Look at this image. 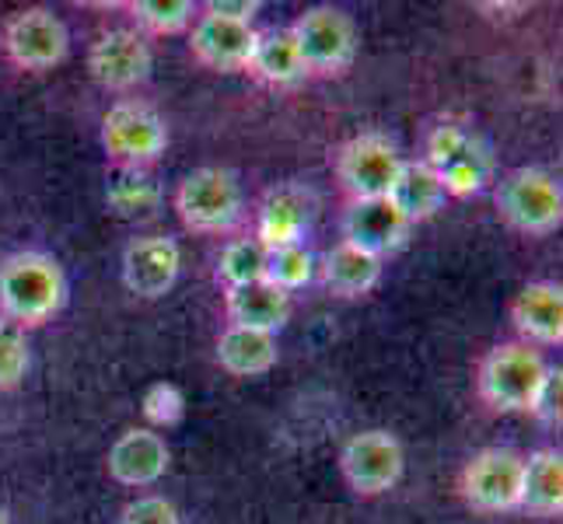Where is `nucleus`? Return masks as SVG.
<instances>
[{"label": "nucleus", "instance_id": "1", "mask_svg": "<svg viewBox=\"0 0 563 524\" xmlns=\"http://www.w3.org/2000/svg\"><path fill=\"white\" fill-rule=\"evenodd\" d=\"M67 283L56 259L43 252H18L0 266V312L14 328H35L64 308Z\"/></svg>", "mask_w": 563, "mask_h": 524}, {"label": "nucleus", "instance_id": "2", "mask_svg": "<svg viewBox=\"0 0 563 524\" xmlns=\"http://www.w3.org/2000/svg\"><path fill=\"white\" fill-rule=\"evenodd\" d=\"M550 367L526 343H500L479 364V399L494 413H532L539 384Z\"/></svg>", "mask_w": 563, "mask_h": 524}, {"label": "nucleus", "instance_id": "3", "mask_svg": "<svg viewBox=\"0 0 563 524\" xmlns=\"http://www.w3.org/2000/svg\"><path fill=\"white\" fill-rule=\"evenodd\" d=\"M494 203L504 224L521 235H550L563 221V189L547 168H515L500 179Z\"/></svg>", "mask_w": 563, "mask_h": 524}, {"label": "nucleus", "instance_id": "4", "mask_svg": "<svg viewBox=\"0 0 563 524\" xmlns=\"http://www.w3.org/2000/svg\"><path fill=\"white\" fill-rule=\"evenodd\" d=\"M176 210L189 231H200V235L228 231L242 213V192L235 175L224 168L189 171L176 189Z\"/></svg>", "mask_w": 563, "mask_h": 524}, {"label": "nucleus", "instance_id": "5", "mask_svg": "<svg viewBox=\"0 0 563 524\" xmlns=\"http://www.w3.org/2000/svg\"><path fill=\"white\" fill-rule=\"evenodd\" d=\"M290 35H295L301 64L308 74H322V77L343 74L357 56V29L351 18L336 8L305 11L298 22L290 25Z\"/></svg>", "mask_w": 563, "mask_h": 524}, {"label": "nucleus", "instance_id": "6", "mask_svg": "<svg viewBox=\"0 0 563 524\" xmlns=\"http://www.w3.org/2000/svg\"><path fill=\"white\" fill-rule=\"evenodd\" d=\"M427 168H431L449 197H473L490 179V158L479 141L462 126H434L427 137Z\"/></svg>", "mask_w": 563, "mask_h": 524}, {"label": "nucleus", "instance_id": "7", "mask_svg": "<svg viewBox=\"0 0 563 524\" xmlns=\"http://www.w3.org/2000/svg\"><path fill=\"white\" fill-rule=\"evenodd\" d=\"M102 147L112 161H120V168H141L165 154L168 126L154 109L120 102L102 120Z\"/></svg>", "mask_w": 563, "mask_h": 524}, {"label": "nucleus", "instance_id": "8", "mask_svg": "<svg viewBox=\"0 0 563 524\" xmlns=\"http://www.w3.org/2000/svg\"><path fill=\"white\" fill-rule=\"evenodd\" d=\"M340 469L346 487L361 497H382L396 487L406 469L402 444L388 431H361L343 444Z\"/></svg>", "mask_w": 563, "mask_h": 524}, {"label": "nucleus", "instance_id": "9", "mask_svg": "<svg viewBox=\"0 0 563 524\" xmlns=\"http://www.w3.org/2000/svg\"><path fill=\"white\" fill-rule=\"evenodd\" d=\"M399 150L382 133H361L346 141L336 154V179L354 200H378L388 197L399 175Z\"/></svg>", "mask_w": 563, "mask_h": 524}, {"label": "nucleus", "instance_id": "10", "mask_svg": "<svg viewBox=\"0 0 563 524\" xmlns=\"http://www.w3.org/2000/svg\"><path fill=\"white\" fill-rule=\"evenodd\" d=\"M521 472L526 458L508 448H487L462 469V497L476 511H518L521 503Z\"/></svg>", "mask_w": 563, "mask_h": 524}, {"label": "nucleus", "instance_id": "11", "mask_svg": "<svg viewBox=\"0 0 563 524\" xmlns=\"http://www.w3.org/2000/svg\"><path fill=\"white\" fill-rule=\"evenodd\" d=\"M4 49L22 70H53L56 64H64L70 35L53 11L25 8L11 14V22L4 25Z\"/></svg>", "mask_w": 563, "mask_h": 524}, {"label": "nucleus", "instance_id": "12", "mask_svg": "<svg viewBox=\"0 0 563 524\" xmlns=\"http://www.w3.org/2000/svg\"><path fill=\"white\" fill-rule=\"evenodd\" d=\"M179 269H183V252L165 235L133 238L123 248V283L130 294H137L144 301L165 298L176 287Z\"/></svg>", "mask_w": 563, "mask_h": 524}, {"label": "nucleus", "instance_id": "13", "mask_svg": "<svg viewBox=\"0 0 563 524\" xmlns=\"http://www.w3.org/2000/svg\"><path fill=\"white\" fill-rule=\"evenodd\" d=\"M410 231H413V224L402 218L388 197L354 200L351 210L343 213V242L367 252V256H375V259L399 252L406 245V238H410Z\"/></svg>", "mask_w": 563, "mask_h": 524}, {"label": "nucleus", "instance_id": "14", "mask_svg": "<svg viewBox=\"0 0 563 524\" xmlns=\"http://www.w3.org/2000/svg\"><path fill=\"white\" fill-rule=\"evenodd\" d=\"M88 70L95 81L112 91L144 85L151 77V49L144 43V35L130 29L106 32L99 43L88 49Z\"/></svg>", "mask_w": 563, "mask_h": 524}, {"label": "nucleus", "instance_id": "15", "mask_svg": "<svg viewBox=\"0 0 563 524\" xmlns=\"http://www.w3.org/2000/svg\"><path fill=\"white\" fill-rule=\"evenodd\" d=\"M256 38L260 32L252 25L228 22V18H218V14H200V22L192 25V35H189V49L203 67L231 74V70H249Z\"/></svg>", "mask_w": 563, "mask_h": 524}, {"label": "nucleus", "instance_id": "16", "mask_svg": "<svg viewBox=\"0 0 563 524\" xmlns=\"http://www.w3.org/2000/svg\"><path fill=\"white\" fill-rule=\"evenodd\" d=\"M308 221H312V197L301 186H277L266 192V200L260 207L256 242L266 252L301 245Z\"/></svg>", "mask_w": 563, "mask_h": 524}, {"label": "nucleus", "instance_id": "17", "mask_svg": "<svg viewBox=\"0 0 563 524\" xmlns=\"http://www.w3.org/2000/svg\"><path fill=\"white\" fill-rule=\"evenodd\" d=\"M109 476L123 487H151L168 469V444L154 431H126L109 448Z\"/></svg>", "mask_w": 563, "mask_h": 524}, {"label": "nucleus", "instance_id": "18", "mask_svg": "<svg viewBox=\"0 0 563 524\" xmlns=\"http://www.w3.org/2000/svg\"><path fill=\"white\" fill-rule=\"evenodd\" d=\"M511 322L526 339L542 346L563 343V290L550 280H539L518 290L511 301Z\"/></svg>", "mask_w": 563, "mask_h": 524}, {"label": "nucleus", "instance_id": "19", "mask_svg": "<svg viewBox=\"0 0 563 524\" xmlns=\"http://www.w3.org/2000/svg\"><path fill=\"white\" fill-rule=\"evenodd\" d=\"M224 308H228L231 325L277 336V328L290 315V294H284L280 287L266 283V280H256V283H245V287H231L228 298H224Z\"/></svg>", "mask_w": 563, "mask_h": 524}, {"label": "nucleus", "instance_id": "20", "mask_svg": "<svg viewBox=\"0 0 563 524\" xmlns=\"http://www.w3.org/2000/svg\"><path fill=\"white\" fill-rule=\"evenodd\" d=\"M521 511L536 517H560L563 514V458L553 448H542L526 458L521 472Z\"/></svg>", "mask_w": 563, "mask_h": 524}, {"label": "nucleus", "instance_id": "21", "mask_svg": "<svg viewBox=\"0 0 563 524\" xmlns=\"http://www.w3.org/2000/svg\"><path fill=\"white\" fill-rule=\"evenodd\" d=\"M388 200H393V207L406 221L420 224L427 218H434V213L444 207L449 192H444L441 179L423 161H402L393 189H388Z\"/></svg>", "mask_w": 563, "mask_h": 524}, {"label": "nucleus", "instance_id": "22", "mask_svg": "<svg viewBox=\"0 0 563 524\" xmlns=\"http://www.w3.org/2000/svg\"><path fill=\"white\" fill-rule=\"evenodd\" d=\"M218 364L235 378L266 375L277 364V336L256 333V328L228 325L218 339Z\"/></svg>", "mask_w": 563, "mask_h": 524}, {"label": "nucleus", "instance_id": "23", "mask_svg": "<svg viewBox=\"0 0 563 524\" xmlns=\"http://www.w3.org/2000/svg\"><path fill=\"white\" fill-rule=\"evenodd\" d=\"M382 280V259L367 256V252L340 242L322 259V283L333 290L336 298H361L367 290H375Z\"/></svg>", "mask_w": 563, "mask_h": 524}, {"label": "nucleus", "instance_id": "24", "mask_svg": "<svg viewBox=\"0 0 563 524\" xmlns=\"http://www.w3.org/2000/svg\"><path fill=\"white\" fill-rule=\"evenodd\" d=\"M249 70L260 77V81L274 85V88H287L298 85L301 77L308 74L301 64V53L290 29H274V32H260L256 49H252Z\"/></svg>", "mask_w": 563, "mask_h": 524}, {"label": "nucleus", "instance_id": "25", "mask_svg": "<svg viewBox=\"0 0 563 524\" xmlns=\"http://www.w3.org/2000/svg\"><path fill=\"white\" fill-rule=\"evenodd\" d=\"M106 197L115 207V213H123V218H141V213H151L158 207L162 192L141 168H120V171H112Z\"/></svg>", "mask_w": 563, "mask_h": 524}, {"label": "nucleus", "instance_id": "26", "mask_svg": "<svg viewBox=\"0 0 563 524\" xmlns=\"http://www.w3.org/2000/svg\"><path fill=\"white\" fill-rule=\"evenodd\" d=\"M266 269V248L256 238H239L221 252V266H218V280L231 287H245L263 280Z\"/></svg>", "mask_w": 563, "mask_h": 524}, {"label": "nucleus", "instance_id": "27", "mask_svg": "<svg viewBox=\"0 0 563 524\" xmlns=\"http://www.w3.org/2000/svg\"><path fill=\"white\" fill-rule=\"evenodd\" d=\"M316 274V259L312 252L301 248V245H290V248H277V252H266V269H263V280L280 287L284 294L290 290L305 287Z\"/></svg>", "mask_w": 563, "mask_h": 524}, {"label": "nucleus", "instance_id": "28", "mask_svg": "<svg viewBox=\"0 0 563 524\" xmlns=\"http://www.w3.org/2000/svg\"><path fill=\"white\" fill-rule=\"evenodd\" d=\"M133 18L147 29V32H183L192 22V0H137L130 4Z\"/></svg>", "mask_w": 563, "mask_h": 524}, {"label": "nucleus", "instance_id": "29", "mask_svg": "<svg viewBox=\"0 0 563 524\" xmlns=\"http://www.w3.org/2000/svg\"><path fill=\"white\" fill-rule=\"evenodd\" d=\"M29 371V343L22 336V328L0 325V392L22 384Z\"/></svg>", "mask_w": 563, "mask_h": 524}, {"label": "nucleus", "instance_id": "30", "mask_svg": "<svg viewBox=\"0 0 563 524\" xmlns=\"http://www.w3.org/2000/svg\"><path fill=\"white\" fill-rule=\"evenodd\" d=\"M120 524H183V517L165 497H141L120 514Z\"/></svg>", "mask_w": 563, "mask_h": 524}, {"label": "nucleus", "instance_id": "31", "mask_svg": "<svg viewBox=\"0 0 563 524\" xmlns=\"http://www.w3.org/2000/svg\"><path fill=\"white\" fill-rule=\"evenodd\" d=\"M560 402H563V371H560V367H550L547 378H542V384H539V395H536L532 413H536L542 423L560 426V420H563Z\"/></svg>", "mask_w": 563, "mask_h": 524}, {"label": "nucleus", "instance_id": "32", "mask_svg": "<svg viewBox=\"0 0 563 524\" xmlns=\"http://www.w3.org/2000/svg\"><path fill=\"white\" fill-rule=\"evenodd\" d=\"M144 413L154 423H176L183 416V395L176 384H154L144 399Z\"/></svg>", "mask_w": 563, "mask_h": 524}, {"label": "nucleus", "instance_id": "33", "mask_svg": "<svg viewBox=\"0 0 563 524\" xmlns=\"http://www.w3.org/2000/svg\"><path fill=\"white\" fill-rule=\"evenodd\" d=\"M260 0H210L207 4V14H218V18H228V22H242V25H252V18L260 14Z\"/></svg>", "mask_w": 563, "mask_h": 524}, {"label": "nucleus", "instance_id": "34", "mask_svg": "<svg viewBox=\"0 0 563 524\" xmlns=\"http://www.w3.org/2000/svg\"><path fill=\"white\" fill-rule=\"evenodd\" d=\"M0 524H11V514H8L4 503H0Z\"/></svg>", "mask_w": 563, "mask_h": 524}]
</instances>
